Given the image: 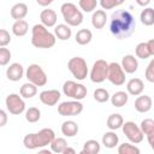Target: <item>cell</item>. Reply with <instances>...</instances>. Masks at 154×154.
I'll return each instance as SVG.
<instances>
[{
    "instance_id": "1",
    "label": "cell",
    "mask_w": 154,
    "mask_h": 154,
    "mask_svg": "<svg viewBox=\"0 0 154 154\" xmlns=\"http://www.w3.org/2000/svg\"><path fill=\"white\" fill-rule=\"evenodd\" d=\"M136 29V20L132 13L128 10H118L111 14L109 19V31L118 38L124 40L130 37Z\"/></svg>"
},
{
    "instance_id": "2",
    "label": "cell",
    "mask_w": 154,
    "mask_h": 154,
    "mask_svg": "<svg viewBox=\"0 0 154 154\" xmlns=\"http://www.w3.org/2000/svg\"><path fill=\"white\" fill-rule=\"evenodd\" d=\"M57 37L43 24H35L31 29V45L36 48H52L55 45Z\"/></svg>"
},
{
    "instance_id": "3",
    "label": "cell",
    "mask_w": 154,
    "mask_h": 154,
    "mask_svg": "<svg viewBox=\"0 0 154 154\" xmlns=\"http://www.w3.org/2000/svg\"><path fill=\"white\" fill-rule=\"evenodd\" d=\"M60 12L65 23L70 26H78L83 23V13L72 2H64L60 7Z\"/></svg>"
},
{
    "instance_id": "4",
    "label": "cell",
    "mask_w": 154,
    "mask_h": 154,
    "mask_svg": "<svg viewBox=\"0 0 154 154\" xmlns=\"http://www.w3.org/2000/svg\"><path fill=\"white\" fill-rule=\"evenodd\" d=\"M67 69L71 72V75L78 79V81H83L88 77L89 75V70H88V65L84 58L82 57H73L67 61Z\"/></svg>"
},
{
    "instance_id": "5",
    "label": "cell",
    "mask_w": 154,
    "mask_h": 154,
    "mask_svg": "<svg viewBox=\"0 0 154 154\" xmlns=\"http://www.w3.org/2000/svg\"><path fill=\"white\" fill-rule=\"evenodd\" d=\"M25 77H26L28 82L35 84L36 87H45L48 81L46 72L38 64H30L26 67Z\"/></svg>"
},
{
    "instance_id": "6",
    "label": "cell",
    "mask_w": 154,
    "mask_h": 154,
    "mask_svg": "<svg viewBox=\"0 0 154 154\" xmlns=\"http://www.w3.org/2000/svg\"><path fill=\"white\" fill-rule=\"evenodd\" d=\"M63 93L67 97L81 101L87 96L88 90L87 87L82 83H77L75 81H66L63 84Z\"/></svg>"
},
{
    "instance_id": "7",
    "label": "cell",
    "mask_w": 154,
    "mask_h": 154,
    "mask_svg": "<svg viewBox=\"0 0 154 154\" xmlns=\"http://www.w3.org/2000/svg\"><path fill=\"white\" fill-rule=\"evenodd\" d=\"M122 130H123V134L125 135V137L129 140V142H131L134 144L141 143L144 138V135H143L142 130L140 129V126L135 122L129 120V122L123 123Z\"/></svg>"
},
{
    "instance_id": "8",
    "label": "cell",
    "mask_w": 154,
    "mask_h": 154,
    "mask_svg": "<svg viewBox=\"0 0 154 154\" xmlns=\"http://www.w3.org/2000/svg\"><path fill=\"white\" fill-rule=\"evenodd\" d=\"M106 79H108L113 85L120 87L125 83V72L119 63H109L107 67V76Z\"/></svg>"
},
{
    "instance_id": "9",
    "label": "cell",
    "mask_w": 154,
    "mask_h": 154,
    "mask_svg": "<svg viewBox=\"0 0 154 154\" xmlns=\"http://www.w3.org/2000/svg\"><path fill=\"white\" fill-rule=\"evenodd\" d=\"M5 105L7 111L11 114L19 116L23 112H25V102L19 94H16V93L8 94L5 99Z\"/></svg>"
},
{
    "instance_id": "10",
    "label": "cell",
    "mask_w": 154,
    "mask_h": 154,
    "mask_svg": "<svg viewBox=\"0 0 154 154\" xmlns=\"http://www.w3.org/2000/svg\"><path fill=\"white\" fill-rule=\"evenodd\" d=\"M83 112V103L79 100L64 101L58 105V113L63 117H73Z\"/></svg>"
},
{
    "instance_id": "11",
    "label": "cell",
    "mask_w": 154,
    "mask_h": 154,
    "mask_svg": "<svg viewBox=\"0 0 154 154\" xmlns=\"http://www.w3.org/2000/svg\"><path fill=\"white\" fill-rule=\"evenodd\" d=\"M107 67H108V63L103 59H97L93 66L91 70L89 72V77L90 81L93 83H102L106 81V76H107Z\"/></svg>"
},
{
    "instance_id": "12",
    "label": "cell",
    "mask_w": 154,
    "mask_h": 154,
    "mask_svg": "<svg viewBox=\"0 0 154 154\" xmlns=\"http://www.w3.org/2000/svg\"><path fill=\"white\" fill-rule=\"evenodd\" d=\"M135 54L140 59H148L154 55V40H149L147 42H140L135 48Z\"/></svg>"
},
{
    "instance_id": "13",
    "label": "cell",
    "mask_w": 154,
    "mask_h": 154,
    "mask_svg": "<svg viewBox=\"0 0 154 154\" xmlns=\"http://www.w3.org/2000/svg\"><path fill=\"white\" fill-rule=\"evenodd\" d=\"M38 97H40V101L43 105H46V106H54L60 100L61 94L57 89H48V90L41 91L40 95H38Z\"/></svg>"
},
{
    "instance_id": "14",
    "label": "cell",
    "mask_w": 154,
    "mask_h": 154,
    "mask_svg": "<svg viewBox=\"0 0 154 154\" xmlns=\"http://www.w3.org/2000/svg\"><path fill=\"white\" fill-rule=\"evenodd\" d=\"M24 67L19 63H12L6 69V77L12 82H18L24 76Z\"/></svg>"
},
{
    "instance_id": "15",
    "label": "cell",
    "mask_w": 154,
    "mask_h": 154,
    "mask_svg": "<svg viewBox=\"0 0 154 154\" xmlns=\"http://www.w3.org/2000/svg\"><path fill=\"white\" fill-rule=\"evenodd\" d=\"M153 106V100L149 95H142L140 94L137 96V99L135 100V109L138 113H147L152 109Z\"/></svg>"
},
{
    "instance_id": "16",
    "label": "cell",
    "mask_w": 154,
    "mask_h": 154,
    "mask_svg": "<svg viewBox=\"0 0 154 154\" xmlns=\"http://www.w3.org/2000/svg\"><path fill=\"white\" fill-rule=\"evenodd\" d=\"M140 129L142 130L143 135L147 136L148 143L152 148H154V120L152 118H146L141 122Z\"/></svg>"
},
{
    "instance_id": "17",
    "label": "cell",
    "mask_w": 154,
    "mask_h": 154,
    "mask_svg": "<svg viewBox=\"0 0 154 154\" xmlns=\"http://www.w3.org/2000/svg\"><path fill=\"white\" fill-rule=\"evenodd\" d=\"M36 136H37L38 148H43V147L51 144V142L55 137V132L51 128H43L38 132H36Z\"/></svg>"
},
{
    "instance_id": "18",
    "label": "cell",
    "mask_w": 154,
    "mask_h": 154,
    "mask_svg": "<svg viewBox=\"0 0 154 154\" xmlns=\"http://www.w3.org/2000/svg\"><path fill=\"white\" fill-rule=\"evenodd\" d=\"M40 20H41V24H43L46 28H52V26H55L57 25L58 16H57V13H55L54 10H52V8H45L40 13Z\"/></svg>"
},
{
    "instance_id": "19",
    "label": "cell",
    "mask_w": 154,
    "mask_h": 154,
    "mask_svg": "<svg viewBox=\"0 0 154 154\" xmlns=\"http://www.w3.org/2000/svg\"><path fill=\"white\" fill-rule=\"evenodd\" d=\"M120 66L123 67L124 72L125 73H134L137 71L138 69V61H137V58L132 54H125L123 58H122V63H120Z\"/></svg>"
},
{
    "instance_id": "20",
    "label": "cell",
    "mask_w": 154,
    "mask_h": 154,
    "mask_svg": "<svg viewBox=\"0 0 154 154\" xmlns=\"http://www.w3.org/2000/svg\"><path fill=\"white\" fill-rule=\"evenodd\" d=\"M144 90V83L141 78H131L126 83V93L132 96H138Z\"/></svg>"
},
{
    "instance_id": "21",
    "label": "cell",
    "mask_w": 154,
    "mask_h": 154,
    "mask_svg": "<svg viewBox=\"0 0 154 154\" xmlns=\"http://www.w3.org/2000/svg\"><path fill=\"white\" fill-rule=\"evenodd\" d=\"M10 14L13 19L18 20V19H24L28 14V5L24 2H17L11 7Z\"/></svg>"
},
{
    "instance_id": "22",
    "label": "cell",
    "mask_w": 154,
    "mask_h": 154,
    "mask_svg": "<svg viewBox=\"0 0 154 154\" xmlns=\"http://www.w3.org/2000/svg\"><path fill=\"white\" fill-rule=\"evenodd\" d=\"M54 35L58 40L60 41H66L71 37L72 35V30H71V26L67 25L66 23H61V24H58L54 26Z\"/></svg>"
},
{
    "instance_id": "23",
    "label": "cell",
    "mask_w": 154,
    "mask_h": 154,
    "mask_svg": "<svg viewBox=\"0 0 154 154\" xmlns=\"http://www.w3.org/2000/svg\"><path fill=\"white\" fill-rule=\"evenodd\" d=\"M107 22V14L105 10H96L93 12L91 16V25L95 29H102L106 25Z\"/></svg>"
},
{
    "instance_id": "24",
    "label": "cell",
    "mask_w": 154,
    "mask_h": 154,
    "mask_svg": "<svg viewBox=\"0 0 154 154\" xmlns=\"http://www.w3.org/2000/svg\"><path fill=\"white\" fill-rule=\"evenodd\" d=\"M128 100H129V94L126 91H123V90L116 91L112 96H109V101H111L112 106H114V107L125 106L128 103Z\"/></svg>"
},
{
    "instance_id": "25",
    "label": "cell",
    "mask_w": 154,
    "mask_h": 154,
    "mask_svg": "<svg viewBox=\"0 0 154 154\" xmlns=\"http://www.w3.org/2000/svg\"><path fill=\"white\" fill-rule=\"evenodd\" d=\"M78 124L73 120H65L61 124V134L66 137H73L78 134Z\"/></svg>"
},
{
    "instance_id": "26",
    "label": "cell",
    "mask_w": 154,
    "mask_h": 154,
    "mask_svg": "<svg viewBox=\"0 0 154 154\" xmlns=\"http://www.w3.org/2000/svg\"><path fill=\"white\" fill-rule=\"evenodd\" d=\"M102 144L108 148V149H112V148H116L118 146V142H119V137L118 135L113 131V130H109L107 132H105L102 135Z\"/></svg>"
},
{
    "instance_id": "27",
    "label": "cell",
    "mask_w": 154,
    "mask_h": 154,
    "mask_svg": "<svg viewBox=\"0 0 154 154\" xmlns=\"http://www.w3.org/2000/svg\"><path fill=\"white\" fill-rule=\"evenodd\" d=\"M28 30H29V24L25 19H18L12 25V32L18 37L25 36L28 34Z\"/></svg>"
},
{
    "instance_id": "28",
    "label": "cell",
    "mask_w": 154,
    "mask_h": 154,
    "mask_svg": "<svg viewBox=\"0 0 154 154\" xmlns=\"http://www.w3.org/2000/svg\"><path fill=\"white\" fill-rule=\"evenodd\" d=\"M123 123H124V118L119 113H112L111 116H108V118L106 120L107 128L109 130H113V131L120 129L122 125H123Z\"/></svg>"
},
{
    "instance_id": "29",
    "label": "cell",
    "mask_w": 154,
    "mask_h": 154,
    "mask_svg": "<svg viewBox=\"0 0 154 154\" xmlns=\"http://www.w3.org/2000/svg\"><path fill=\"white\" fill-rule=\"evenodd\" d=\"M93 38V32L89 30V29H79L77 32H76V36H75V40L78 45L81 46H85L88 45Z\"/></svg>"
},
{
    "instance_id": "30",
    "label": "cell",
    "mask_w": 154,
    "mask_h": 154,
    "mask_svg": "<svg viewBox=\"0 0 154 154\" xmlns=\"http://www.w3.org/2000/svg\"><path fill=\"white\" fill-rule=\"evenodd\" d=\"M140 20L146 26H152L154 24V8L152 7H144L142 12L140 13Z\"/></svg>"
},
{
    "instance_id": "31",
    "label": "cell",
    "mask_w": 154,
    "mask_h": 154,
    "mask_svg": "<svg viewBox=\"0 0 154 154\" xmlns=\"http://www.w3.org/2000/svg\"><path fill=\"white\" fill-rule=\"evenodd\" d=\"M19 94L23 99H31L37 94V87L30 82L24 83L19 89Z\"/></svg>"
},
{
    "instance_id": "32",
    "label": "cell",
    "mask_w": 154,
    "mask_h": 154,
    "mask_svg": "<svg viewBox=\"0 0 154 154\" xmlns=\"http://www.w3.org/2000/svg\"><path fill=\"white\" fill-rule=\"evenodd\" d=\"M101 150V146L96 140H88L83 144L81 154H97Z\"/></svg>"
},
{
    "instance_id": "33",
    "label": "cell",
    "mask_w": 154,
    "mask_h": 154,
    "mask_svg": "<svg viewBox=\"0 0 154 154\" xmlns=\"http://www.w3.org/2000/svg\"><path fill=\"white\" fill-rule=\"evenodd\" d=\"M117 152H118V154H140L141 153L140 148L136 147L131 142H124V143L119 144Z\"/></svg>"
},
{
    "instance_id": "34",
    "label": "cell",
    "mask_w": 154,
    "mask_h": 154,
    "mask_svg": "<svg viewBox=\"0 0 154 154\" xmlns=\"http://www.w3.org/2000/svg\"><path fill=\"white\" fill-rule=\"evenodd\" d=\"M49 146L53 153L59 154V153H63V150L67 147V141L64 137H54Z\"/></svg>"
},
{
    "instance_id": "35",
    "label": "cell",
    "mask_w": 154,
    "mask_h": 154,
    "mask_svg": "<svg viewBox=\"0 0 154 154\" xmlns=\"http://www.w3.org/2000/svg\"><path fill=\"white\" fill-rule=\"evenodd\" d=\"M23 144L26 149H37L38 148V142H37V136H36V132H31V134H28L24 136L23 138Z\"/></svg>"
},
{
    "instance_id": "36",
    "label": "cell",
    "mask_w": 154,
    "mask_h": 154,
    "mask_svg": "<svg viewBox=\"0 0 154 154\" xmlns=\"http://www.w3.org/2000/svg\"><path fill=\"white\" fill-rule=\"evenodd\" d=\"M41 118V111L37 107H29L25 109V119L29 123H37Z\"/></svg>"
},
{
    "instance_id": "37",
    "label": "cell",
    "mask_w": 154,
    "mask_h": 154,
    "mask_svg": "<svg viewBox=\"0 0 154 154\" xmlns=\"http://www.w3.org/2000/svg\"><path fill=\"white\" fill-rule=\"evenodd\" d=\"M93 96H94V100H95V101H97V102H100V103H103V102H107V101L109 100V96H111V95H109V93H108L107 89L97 88V89L94 90Z\"/></svg>"
},
{
    "instance_id": "38",
    "label": "cell",
    "mask_w": 154,
    "mask_h": 154,
    "mask_svg": "<svg viewBox=\"0 0 154 154\" xmlns=\"http://www.w3.org/2000/svg\"><path fill=\"white\" fill-rule=\"evenodd\" d=\"M78 6L83 12H93L97 6V0H79Z\"/></svg>"
},
{
    "instance_id": "39",
    "label": "cell",
    "mask_w": 154,
    "mask_h": 154,
    "mask_svg": "<svg viewBox=\"0 0 154 154\" xmlns=\"http://www.w3.org/2000/svg\"><path fill=\"white\" fill-rule=\"evenodd\" d=\"M11 51L6 47H0V66H6L11 60Z\"/></svg>"
},
{
    "instance_id": "40",
    "label": "cell",
    "mask_w": 154,
    "mask_h": 154,
    "mask_svg": "<svg viewBox=\"0 0 154 154\" xmlns=\"http://www.w3.org/2000/svg\"><path fill=\"white\" fill-rule=\"evenodd\" d=\"M125 0H100V6L102 10H112L120 6Z\"/></svg>"
},
{
    "instance_id": "41",
    "label": "cell",
    "mask_w": 154,
    "mask_h": 154,
    "mask_svg": "<svg viewBox=\"0 0 154 154\" xmlns=\"http://www.w3.org/2000/svg\"><path fill=\"white\" fill-rule=\"evenodd\" d=\"M144 76H146V79H147L149 83H154V59H152V60L149 61L148 66L146 67Z\"/></svg>"
},
{
    "instance_id": "42",
    "label": "cell",
    "mask_w": 154,
    "mask_h": 154,
    "mask_svg": "<svg viewBox=\"0 0 154 154\" xmlns=\"http://www.w3.org/2000/svg\"><path fill=\"white\" fill-rule=\"evenodd\" d=\"M11 42V35L6 29H0V47H6Z\"/></svg>"
},
{
    "instance_id": "43",
    "label": "cell",
    "mask_w": 154,
    "mask_h": 154,
    "mask_svg": "<svg viewBox=\"0 0 154 154\" xmlns=\"http://www.w3.org/2000/svg\"><path fill=\"white\" fill-rule=\"evenodd\" d=\"M7 120H8V117H7V113L0 108V128L1 126H5L7 124Z\"/></svg>"
},
{
    "instance_id": "44",
    "label": "cell",
    "mask_w": 154,
    "mask_h": 154,
    "mask_svg": "<svg viewBox=\"0 0 154 154\" xmlns=\"http://www.w3.org/2000/svg\"><path fill=\"white\" fill-rule=\"evenodd\" d=\"M53 1H54V0H36L37 5H40V6H42V7H47V6H49Z\"/></svg>"
},
{
    "instance_id": "45",
    "label": "cell",
    "mask_w": 154,
    "mask_h": 154,
    "mask_svg": "<svg viewBox=\"0 0 154 154\" xmlns=\"http://www.w3.org/2000/svg\"><path fill=\"white\" fill-rule=\"evenodd\" d=\"M135 1H136V4H137L138 6H141V7H147V6L150 4L152 0H135Z\"/></svg>"
},
{
    "instance_id": "46",
    "label": "cell",
    "mask_w": 154,
    "mask_h": 154,
    "mask_svg": "<svg viewBox=\"0 0 154 154\" xmlns=\"http://www.w3.org/2000/svg\"><path fill=\"white\" fill-rule=\"evenodd\" d=\"M63 154H76V150L73 149V148H71V147H66L64 150H63Z\"/></svg>"
},
{
    "instance_id": "47",
    "label": "cell",
    "mask_w": 154,
    "mask_h": 154,
    "mask_svg": "<svg viewBox=\"0 0 154 154\" xmlns=\"http://www.w3.org/2000/svg\"><path fill=\"white\" fill-rule=\"evenodd\" d=\"M40 153H46V154H51V153H52V150H48V149H41V150H40Z\"/></svg>"
}]
</instances>
